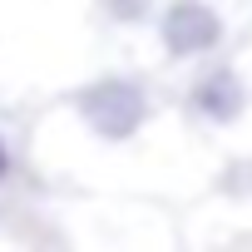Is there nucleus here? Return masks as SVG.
Returning a JSON list of instances; mask_svg holds the SVG:
<instances>
[{"label": "nucleus", "mask_w": 252, "mask_h": 252, "mask_svg": "<svg viewBox=\"0 0 252 252\" xmlns=\"http://www.w3.org/2000/svg\"><path fill=\"white\" fill-rule=\"evenodd\" d=\"M74 109L89 124V134H99L104 144H124L149 124V89L129 74H104L74 94Z\"/></svg>", "instance_id": "f257e3e1"}, {"label": "nucleus", "mask_w": 252, "mask_h": 252, "mask_svg": "<svg viewBox=\"0 0 252 252\" xmlns=\"http://www.w3.org/2000/svg\"><path fill=\"white\" fill-rule=\"evenodd\" d=\"M158 40L168 60H198L222 45V15L208 0H168L158 15Z\"/></svg>", "instance_id": "f03ea898"}, {"label": "nucleus", "mask_w": 252, "mask_h": 252, "mask_svg": "<svg viewBox=\"0 0 252 252\" xmlns=\"http://www.w3.org/2000/svg\"><path fill=\"white\" fill-rule=\"evenodd\" d=\"M188 109H193L203 124H213V129L237 124V119L247 114V84H242V74H237L232 64L203 69V74L193 79V89H188Z\"/></svg>", "instance_id": "7ed1b4c3"}, {"label": "nucleus", "mask_w": 252, "mask_h": 252, "mask_svg": "<svg viewBox=\"0 0 252 252\" xmlns=\"http://www.w3.org/2000/svg\"><path fill=\"white\" fill-rule=\"evenodd\" d=\"M149 5L154 0H104V15L114 25H139V20H149Z\"/></svg>", "instance_id": "20e7f679"}, {"label": "nucleus", "mask_w": 252, "mask_h": 252, "mask_svg": "<svg viewBox=\"0 0 252 252\" xmlns=\"http://www.w3.org/2000/svg\"><path fill=\"white\" fill-rule=\"evenodd\" d=\"M10 178V149H5V134H0V183Z\"/></svg>", "instance_id": "39448f33"}]
</instances>
